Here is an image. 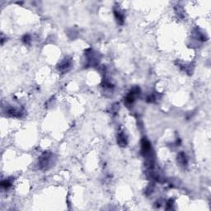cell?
<instances>
[{
    "mask_svg": "<svg viewBox=\"0 0 211 211\" xmlns=\"http://www.w3.org/2000/svg\"><path fill=\"white\" fill-rule=\"evenodd\" d=\"M2 187L5 188V189H7V188H9L10 187H11V182H9V181H4V182H2Z\"/></svg>",
    "mask_w": 211,
    "mask_h": 211,
    "instance_id": "obj_5",
    "label": "cell"
},
{
    "mask_svg": "<svg viewBox=\"0 0 211 211\" xmlns=\"http://www.w3.org/2000/svg\"><path fill=\"white\" fill-rule=\"evenodd\" d=\"M71 66V62L70 60H69V59H65V60H64L62 63L59 64V69L62 71H67L68 70V69L69 68V67Z\"/></svg>",
    "mask_w": 211,
    "mask_h": 211,
    "instance_id": "obj_1",
    "label": "cell"
},
{
    "mask_svg": "<svg viewBox=\"0 0 211 211\" xmlns=\"http://www.w3.org/2000/svg\"><path fill=\"white\" fill-rule=\"evenodd\" d=\"M23 41L24 42H26V43H27V42L28 41H30V40H31V38H30V36H28V35H26V36H25L24 37H23Z\"/></svg>",
    "mask_w": 211,
    "mask_h": 211,
    "instance_id": "obj_6",
    "label": "cell"
},
{
    "mask_svg": "<svg viewBox=\"0 0 211 211\" xmlns=\"http://www.w3.org/2000/svg\"><path fill=\"white\" fill-rule=\"evenodd\" d=\"M115 15L116 17V19H117L119 22H120L121 23H122L123 20H124V16H123V15L121 14L120 12H117V11H115Z\"/></svg>",
    "mask_w": 211,
    "mask_h": 211,
    "instance_id": "obj_4",
    "label": "cell"
},
{
    "mask_svg": "<svg viewBox=\"0 0 211 211\" xmlns=\"http://www.w3.org/2000/svg\"><path fill=\"white\" fill-rule=\"evenodd\" d=\"M178 161H179V163L183 166H185L187 163V158H186V155L183 153H181L179 156H178Z\"/></svg>",
    "mask_w": 211,
    "mask_h": 211,
    "instance_id": "obj_3",
    "label": "cell"
},
{
    "mask_svg": "<svg viewBox=\"0 0 211 211\" xmlns=\"http://www.w3.org/2000/svg\"><path fill=\"white\" fill-rule=\"evenodd\" d=\"M126 136L125 134H120L118 136V143H120L121 146H125L127 143V141H126Z\"/></svg>",
    "mask_w": 211,
    "mask_h": 211,
    "instance_id": "obj_2",
    "label": "cell"
}]
</instances>
